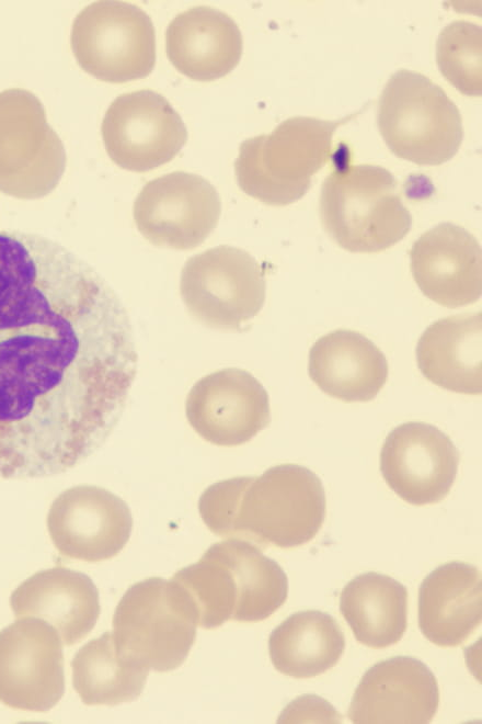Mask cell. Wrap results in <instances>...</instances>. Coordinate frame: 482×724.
Segmentation results:
<instances>
[{"mask_svg": "<svg viewBox=\"0 0 482 724\" xmlns=\"http://www.w3.org/2000/svg\"><path fill=\"white\" fill-rule=\"evenodd\" d=\"M347 120L295 116L269 134L245 139L234 161L240 189L273 206L300 200L310 189L312 177L332 159V137Z\"/></svg>", "mask_w": 482, "mask_h": 724, "instance_id": "obj_5", "label": "cell"}, {"mask_svg": "<svg viewBox=\"0 0 482 724\" xmlns=\"http://www.w3.org/2000/svg\"><path fill=\"white\" fill-rule=\"evenodd\" d=\"M308 371L323 393L346 403L374 399L389 373L382 351L363 333L348 329L331 331L313 343Z\"/></svg>", "mask_w": 482, "mask_h": 724, "instance_id": "obj_22", "label": "cell"}, {"mask_svg": "<svg viewBox=\"0 0 482 724\" xmlns=\"http://www.w3.org/2000/svg\"><path fill=\"white\" fill-rule=\"evenodd\" d=\"M71 49L79 66L107 82L147 77L156 63V33L149 15L122 1H97L74 19Z\"/></svg>", "mask_w": 482, "mask_h": 724, "instance_id": "obj_10", "label": "cell"}, {"mask_svg": "<svg viewBox=\"0 0 482 724\" xmlns=\"http://www.w3.org/2000/svg\"><path fill=\"white\" fill-rule=\"evenodd\" d=\"M331 162L333 169L323 181L319 202L328 235L356 253L380 252L402 240L412 216L392 173L380 166L354 165L345 144L337 146Z\"/></svg>", "mask_w": 482, "mask_h": 724, "instance_id": "obj_4", "label": "cell"}, {"mask_svg": "<svg viewBox=\"0 0 482 724\" xmlns=\"http://www.w3.org/2000/svg\"><path fill=\"white\" fill-rule=\"evenodd\" d=\"M345 649L336 620L319 610L299 611L274 629L268 638L269 658L280 674L306 679L333 668Z\"/></svg>", "mask_w": 482, "mask_h": 724, "instance_id": "obj_25", "label": "cell"}, {"mask_svg": "<svg viewBox=\"0 0 482 724\" xmlns=\"http://www.w3.org/2000/svg\"><path fill=\"white\" fill-rule=\"evenodd\" d=\"M279 721L340 723L341 717L325 700L314 695H303L286 708Z\"/></svg>", "mask_w": 482, "mask_h": 724, "instance_id": "obj_28", "label": "cell"}, {"mask_svg": "<svg viewBox=\"0 0 482 724\" xmlns=\"http://www.w3.org/2000/svg\"><path fill=\"white\" fill-rule=\"evenodd\" d=\"M436 61L441 75L462 94H482V30L464 20L448 24L436 43Z\"/></svg>", "mask_w": 482, "mask_h": 724, "instance_id": "obj_27", "label": "cell"}, {"mask_svg": "<svg viewBox=\"0 0 482 724\" xmlns=\"http://www.w3.org/2000/svg\"><path fill=\"white\" fill-rule=\"evenodd\" d=\"M439 705L434 674L421 660L397 656L381 660L362 677L348 709L353 723L432 722Z\"/></svg>", "mask_w": 482, "mask_h": 724, "instance_id": "obj_17", "label": "cell"}, {"mask_svg": "<svg viewBox=\"0 0 482 724\" xmlns=\"http://www.w3.org/2000/svg\"><path fill=\"white\" fill-rule=\"evenodd\" d=\"M190 426L218 446L249 442L271 420L268 394L248 371L227 367L199 378L187 394Z\"/></svg>", "mask_w": 482, "mask_h": 724, "instance_id": "obj_15", "label": "cell"}, {"mask_svg": "<svg viewBox=\"0 0 482 724\" xmlns=\"http://www.w3.org/2000/svg\"><path fill=\"white\" fill-rule=\"evenodd\" d=\"M459 466V452L437 427L404 422L387 435L380 471L387 485L414 506L434 505L449 494Z\"/></svg>", "mask_w": 482, "mask_h": 724, "instance_id": "obj_16", "label": "cell"}, {"mask_svg": "<svg viewBox=\"0 0 482 724\" xmlns=\"http://www.w3.org/2000/svg\"><path fill=\"white\" fill-rule=\"evenodd\" d=\"M421 373L444 389L482 393V315L461 314L429 325L416 346Z\"/></svg>", "mask_w": 482, "mask_h": 724, "instance_id": "obj_23", "label": "cell"}, {"mask_svg": "<svg viewBox=\"0 0 482 724\" xmlns=\"http://www.w3.org/2000/svg\"><path fill=\"white\" fill-rule=\"evenodd\" d=\"M220 196L203 177L184 171L147 182L134 203L139 233L152 245L176 250L196 248L216 228Z\"/></svg>", "mask_w": 482, "mask_h": 724, "instance_id": "obj_11", "label": "cell"}, {"mask_svg": "<svg viewBox=\"0 0 482 724\" xmlns=\"http://www.w3.org/2000/svg\"><path fill=\"white\" fill-rule=\"evenodd\" d=\"M171 580L197 625L207 630L229 620L263 621L285 603L288 595L284 569L256 544L236 539L214 543Z\"/></svg>", "mask_w": 482, "mask_h": 724, "instance_id": "obj_3", "label": "cell"}, {"mask_svg": "<svg viewBox=\"0 0 482 724\" xmlns=\"http://www.w3.org/2000/svg\"><path fill=\"white\" fill-rule=\"evenodd\" d=\"M47 530L65 557L96 563L116 556L127 544L133 517L112 491L79 485L58 495L49 507Z\"/></svg>", "mask_w": 482, "mask_h": 724, "instance_id": "obj_14", "label": "cell"}, {"mask_svg": "<svg viewBox=\"0 0 482 724\" xmlns=\"http://www.w3.org/2000/svg\"><path fill=\"white\" fill-rule=\"evenodd\" d=\"M482 620V578L468 563L449 562L436 567L418 589V627L440 647L467 641Z\"/></svg>", "mask_w": 482, "mask_h": 724, "instance_id": "obj_20", "label": "cell"}, {"mask_svg": "<svg viewBox=\"0 0 482 724\" xmlns=\"http://www.w3.org/2000/svg\"><path fill=\"white\" fill-rule=\"evenodd\" d=\"M197 626L173 581L150 577L130 586L119 600L112 637L123 659L147 670L165 672L185 661Z\"/></svg>", "mask_w": 482, "mask_h": 724, "instance_id": "obj_7", "label": "cell"}, {"mask_svg": "<svg viewBox=\"0 0 482 724\" xmlns=\"http://www.w3.org/2000/svg\"><path fill=\"white\" fill-rule=\"evenodd\" d=\"M180 292L188 313L203 325L241 331L261 312L266 283L253 256L221 245L185 262Z\"/></svg>", "mask_w": 482, "mask_h": 724, "instance_id": "obj_9", "label": "cell"}, {"mask_svg": "<svg viewBox=\"0 0 482 724\" xmlns=\"http://www.w3.org/2000/svg\"><path fill=\"white\" fill-rule=\"evenodd\" d=\"M101 132L113 162L135 172L171 161L187 139L179 113L163 95L151 90L118 95L104 115Z\"/></svg>", "mask_w": 482, "mask_h": 724, "instance_id": "obj_13", "label": "cell"}, {"mask_svg": "<svg viewBox=\"0 0 482 724\" xmlns=\"http://www.w3.org/2000/svg\"><path fill=\"white\" fill-rule=\"evenodd\" d=\"M65 692L64 653L56 629L20 618L0 632V702L22 711L47 712Z\"/></svg>", "mask_w": 482, "mask_h": 724, "instance_id": "obj_12", "label": "cell"}, {"mask_svg": "<svg viewBox=\"0 0 482 724\" xmlns=\"http://www.w3.org/2000/svg\"><path fill=\"white\" fill-rule=\"evenodd\" d=\"M411 271L422 293L445 307L477 302L482 292V253L463 227L441 223L425 231L410 251Z\"/></svg>", "mask_w": 482, "mask_h": 724, "instance_id": "obj_18", "label": "cell"}, {"mask_svg": "<svg viewBox=\"0 0 482 724\" xmlns=\"http://www.w3.org/2000/svg\"><path fill=\"white\" fill-rule=\"evenodd\" d=\"M205 525L223 539L294 548L319 533L326 514L320 478L298 464L216 482L198 499Z\"/></svg>", "mask_w": 482, "mask_h": 724, "instance_id": "obj_2", "label": "cell"}, {"mask_svg": "<svg viewBox=\"0 0 482 724\" xmlns=\"http://www.w3.org/2000/svg\"><path fill=\"white\" fill-rule=\"evenodd\" d=\"M129 316L85 261L0 231V477L64 473L107 440L137 372Z\"/></svg>", "mask_w": 482, "mask_h": 724, "instance_id": "obj_1", "label": "cell"}, {"mask_svg": "<svg viewBox=\"0 0 482 724\" xmlns=\"http://www.w3.org/2000/svg\"><path fill=\"white\" fill-rule=\"evenodd\" d=\"M242 49V35L233 19L209 7L181 12L165 31L169 60L193 80L225 77L239 64Z\"/></svg>", "mask_w": 482, "mask_h": 724, "instance_id": "obj_21", "label": "cell"}, {"mask_svg": "<svg viewBox=\"0 0 482 724\" xmlns=\"http://www.w3.org/2000/svg\"><path fill=\"white\" fill-rule=\"evenodd\" d=\"M379 132L392 154L422 166H438L458 151L462 118L445 91L426 76L400 69L378 104Z\"/></svg>", "mask_w": 482, "mask_h": 724, "instance_id": "obj_6", "label": "cell"}, {"mask_svg": "<svg viewBox=\"0 0 482 724\" xmlns=\"http://www.w3.org/2000/svg\"><path fill=\"white\" fill-rule=\"evenodd\" d=\"M71 667L72 686L87 705H116L138 699L149 671L117 655L111 632L84 644Z\"/></svg>", "mask_w": 482, "mask_h": 724, "instance_id": "obj_26", "label": "cell"}, {"mask_svg": "<svg viewBox=\"0 0 482 724\" xmlns=\"http://www.w3.org/2000/svg\"><path fill=\"white\" fill-rule=\"evenodd\" d=\"M66 162L38 98L24 89L0 92V191L22 200L44 197L58 185Z\"/></svg>", "mask_w": 482, "mask_h": 724, "instance_id": "obj_8", "label": "cell"}, {"mask_svg": "<svg viewBox=\"0 0 482 724\" xmlns=\"http://www.w3.org/2000/svg\"><path fill=\"white\" fill-rule=\"evenodd\" d=\"M10 606L16 619L37 618L58 632L65 645L83 640L101 611L92 579L66 567L39 570L13 590Z\"/></svg>", "mask_w": 482, "mask_h": 724, "instance_id": "obj_19", "label": "cell"}, {"mask_svg": "<svg viewBox=\"0 0 482 724\" xmlns=\"http://www.w3.org/2000/svg\"><path fill=\"white\" fill-rule=\"evenodd\" d=\"M340 611L360 644L380 649L397 644L408 626V590L390 576L364 573L340 596Z\"/></svg>", "mask_w": 482, "mask_h": 724, "instance_id": "obj_24", "label": "cell"}]
</instances>
